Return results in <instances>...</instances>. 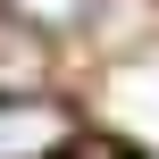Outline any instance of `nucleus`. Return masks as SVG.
Listing matches in <instances>:
<instances>
[{
  "label": "nucleus",
  "mask_w": 159,
  "mask_h": 159,
  "mask_svg": "<svg viewBox=\"0 0 159 159\" xmlns=\"http://www.w3.org/2000/svg\"><path fill=\"white\" fill-rule=\"evenodd\" d=\"M59 151H75V109L0 92V159H59Z\"/></svg>",
  "instance_id": "obj_1"
},
{
  "label": "nucleus",
  "mask_w": 159,
  "mask_h": 159,
  "mask_svg": "<svg viewBox=\"0 0 159 159\" xmlns=\"http://www.w3.org/2000/svg\"><path fill=\"white\" fill-rule=\"evenodd\" d=\"M92 0H0V17H17V25H75Z\"/></svg>",
  "instance_id": "obj_2"
}]
</instances>
